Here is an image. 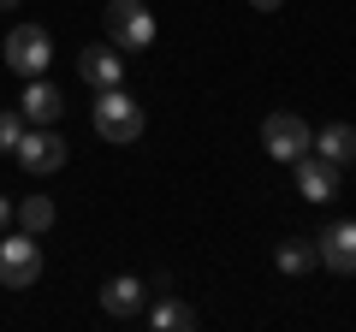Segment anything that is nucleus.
<instances>
[{
  "label": "nucleus",
  "instance_id": "a211bd4d",
  "mask_svg": "<svg viewBox=\"0 0 356 332\" xmlns=\"http://www.w3.org/2000/svg\"><path fill=\"white\" fill-rule=\"evenodd\" d=\"M250 6H255V13H280L285 0H250Z\"/></svg>",
  "mask_w": 356,
  "mask_h": 332
},
{
  "label": "nucleus",
  "instance_id": "4468645a",
  "mask_svg": "<svg viewBox=\"0 0 356 332\" xmlns=\"http://www.w3.org/2000/svg\"><path fill=\"white\" fill-rule=\"evenodd\" d=\"M18 226H24L30 238H42V231L54 226V202L48 196H24V202H18Z\"/></svg>",
  "mask_w": 356,
  "mask_h": 332
},
{
  "label": "nucleus",
  "instance_id": "7ed1b4c3",
  "mask_svg": "<svg viewBox=\"0 0 356 332\" xmlns=\"http://www.w3.org/2000/svg\"><path fill=\"white\" fill-rule=\"evenodd\" d=\"M42 279V243L30 238V231H0V285H13V291H24V285Z\"/></svg>",
  "mask_w": 356,
  "mask_h": 332
},
{
  "label": "nucleus",
  "instance_id": "20e7f679",
  "mask_svg": "<svg viewBox=\"0 0 356 332\" xmlns=\"http://www.w3.org/2000/svg\"><path fill=\"white\" fill-rule=\"evenodd\" d=\"M6 65H13L18 77H48L54 65V42L42 24H13V36H6Z\"/></svg>",
  "mask_w": 356,
  "mask_h": 332
},
{
  "label": "nucleus",
  "instance_id": "f3484780",
  "mask_svg": "<svg viewBox=\"0 0 356 332\" xmlns=\"http://www.w3.org/2000/svg\"><path fill=\"white\" fill-rule=\"evenodd\" d=\"M13 226V196H0V231Z\"/></svg>",
  "mask_w": 356,
  "mask_h": 332
},
{
  "label": "nucleus",
  "instance_id": "39448f33",
  "mask_svg": "<svg viewBox=\"0 0 356 332\" xmlns=\"http://www.w3.org/2000/svg\"><path fill=\"white\" fill-rule=\"evenodd\" d=\"M18 166H24L30 179H48V172H60L65 166V142H60V125H30L24 137H18Z\"/></svg>",
  "mask_w": 356,
  "mask_h": 332
},
{
  "label": "nucleus",
  "instance_id": "0eeeda50",
  "mask_svg": "<svg viewBox=\"0 0 356 332\" xmlns=\"http://www.w3.org/2000/svg\"><path fill=\"white\" fill-rule=\"evenodd\" d=\"M315 261L327 273H356V219H332L315 238Z\"/></svg>",
  "mask_w": 356,
  "mask_h": 332
},
{
  "label": "nucleus",
  "instance_id": "2eb2a0df",
  "mask_svg": "<svg viewBox=\"0 0 356 332\" xmlns=\"http://www.w3.org/2000/svg\"><path fill=\"white\" fill-rule=\"evenodd\" d=\"M280 273H309L315 267V243H303V238H291V243H280Z\"/></svg>",
  "mask_w": 356,
  "mask_h": 332
},
{
  "label": "nucleus",
  "instance_id": "423d86ee",
  "mask_svg": "<svg viewBox=\"0 0 356 332\" xmlns=\"http://www.w3.org/2000/svg\"><path fill=\"white\" fill-rule=\"evenodd\" d=\"M261 149L273 154V160H285V166H291L297 154H309V149H315V131H309L297 113H267V119H261Z\"/></svg>",
  "mask_w": 356,
  "mask_h": 332
},
{
  "label": "nucleus",
  "instance_id": "6ab92c4d",
  "mask_svg": "<svg viewBox=\"0 0 356 332\" xmlns=\"http://www.w3.org/2000/svg\"><path fill=\"white\" fill-rule=\"evenodd\" d=\"M0 6H18V0H0Z\"/></svg>",
  "mask_w": 356,
  "mask_h": 332
},
{
  "label": "nucleus",
  "instance_id": "ddd939ff",
  "mask_svg": "<svg viewBox=\"0 0 356 332\" xmlns=\"http://www.w3.org/2000/svg\"><path fill=\"white\" fill-rule=\"evenodd\" d=\"M315 154H321V160H332V166H350L356 160V125H327L315 137Z\"/></svg>",
  "mask_w": 356,
  "mask_h": 332
},
{
  "label": "nucleus",
  "instance_id": "9d476101",
  "mask_svg": "<svg viewBox=\"0 0 356 332\" xmlns=\"http://www.w3.org/2000/svg\"><path fill=\"white\" fill-rule=\"evenodd\" d=\"M77 77H83L89 90H119V83H125V60H119V53H107L102 42H95V48L77 53Z\"/></svg>",
  "mask_w": 356,
  "mask_h": 332
},
{
  "label": "nucleus",
  "instance_id": "f03ea898",
  "mask_svg": "<svg viewBox=\"0 0 356 332\" xmlns=\"http://www.w3.org/2000/svg\"><path fill=\"white\" fill-rule=\"evenodd\" d=\"M107 36H113L119 53H143L154 42V13L143 6V0H107Z\"/></svg>",
  "mask_w": 356,
  "mask_h": 332
},
{
  "label": "nucleus",
  "instance_id": "f257e3e1",
  "mask_svg": "<svg viewBox=\"0 0 356 332\" xmlns=\"http://www.w3.org/2000/svg\"><path fill=\"white\" fill-rule=\"evenodd\" d=\"M143 107L125 90H95V137L102 142H137L143 137Z\"/></svg>",
  "mask_w": 356,
  "mask_h": 332
},
{
  "label": "nucleus",
  "instance_id": "f8f14e48",
  "mask_svg": "<svg viewBox=\"0 0 356 332\" xmlns=\"http://www.w3.org/2000/svg\"><path fill=\"white\" fill-rule=\"evenodd\" d=\"M143 315H149V326H154V332H196V326H202V315H196L184 297H161V303L143 308Z\"/></svg>",
  "mask_w": 356,
  "mask_h": 332
},
{
  "label": "nucleus",
  "instance_id": "1a4fd4ad",
  "mask_svg": "<svg viewBox=\"0 0 356 332\" xmlns=\"http://www.w3.org/2000/svg\"><path fill=\"white\" fill-rule=\"evenodd\" d=\"M291 166H297V190H303L309 202H332V196H339V166H332V160H321L315 149H309V154H297Z\"/></svg>",
  "mask_w": 356,
  "mask_h": 332
},
{
  "label": "nucleus",
  "instance_id": "9b49d317",
  "mask_svg": "<svg viewBox=\"0 0 356 332\" xmlns=\"http://www.w3.org/2000/svg\"><path fill=\"white\" fill-rule=\"evenodd\" d=\"M18 113H24L30 125H60V113H65V95L54 90L48 77H30V90H24V101H18Z\"/></svg>",
  "mask_w": 356,
  "mask_h": 332
},
{
  "label": "nucleus",
  "instance_id": "dca6fc26",
  "mask_svg": "<svg viewBox=\"0 0 356 332\" xmlns=\"http://www.w3.org/2000/svg\"><path fill=\"white\" fill-rule=\"evenodd\" d=\"M30 131V119L18 113V107H6V113H0V154H13L18 149V137H24Z\"/></svg>",
  "mask_w": 356,
  "mask_h": 332
},
{
  "label": "nucleus",
  "instance_id": "6e6552de",
  "mask_svg": "<svg viewBox=\"0 0 356 332\" xmlns=\"http://www.w3.org/2000/svg\"><path fill=\"white\" fill-rule=\"evenodd\" d=\"M102 308H107L113 320H137L143 308H149V285H143L137 273H119V279L102 285Z\"/></svg>",
  "mask_w": 356,
  "mask_h": 332
}]
</instances>
